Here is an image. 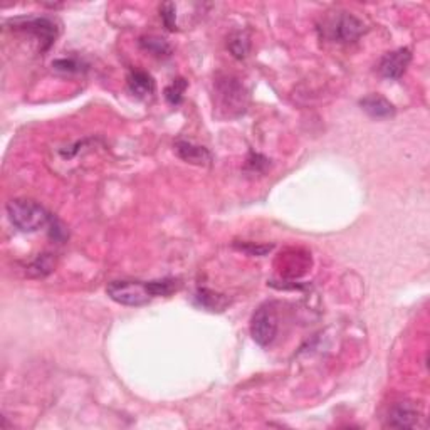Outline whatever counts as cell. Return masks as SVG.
Wrapping results in <instances>:
<instances>
[{
    "instance_id": "1",
    "label": "cell",
    "mask_w": 430,
    "mask_h": 430,
    "mask_svg": "<svg viewBox=\"0 0 430 430\" xmlns=\"http://www.w3.org/2000/svg\"><path fill=\"white\" fill-rule=\"evenodd\" d=\"M180 288V281L163 277L156 281H113L106 293L115 303L123 306H145L151 299L170 296Z\"/></svg>"
},
{
    "instance_id": "2",
    "label": "cell",
    "mask_w": 430,
    "mask_h": 430,
    "mask_svg": "<svg viewBox=\"0 0 430 430\" xmlns=\"http://www.w3.org/2000/svg\"><path fill=\"white\" fill-rule=\"evenodd\" d=\"M7 214L13 227L22 232H35L51 222V215L37 202L13 199L7 204Z\"/></svg>"
},
{
    "instance_id": "3",
    "label": "cell",
    "mask_w": 430,
    "mask_h": 430,
    "mask_svg": "<svg viewBox=\"0 0 430 430\" xmlns=\"http://www.w3.org/2000/svg\"><path fill=\"white\" fill-rule=\"evenodd\" d=\"M7 25H11V29L16 33L33 35L39 42L40 51H47L59 35V25H57L56 19L47 16L16 17V19L8 21Z\"/></svg>"
},
{
    "instance_id": "4",
    "label": "cell",
    "mask_w": 430,
    "mask_h": 430,
    "mask_svg": "<svg viewBox=\"0 0 430 430\" xmlns=\"http://www.w3.org/2000/svg\"><path fill=\"white\" fill-rule=\"evenodd\" d=\"M215 98H217L219 110L226 111V116H239L248 108V91L239 83V79L226 76L215 83Z\"/></svg>"
},
{
    "instance_id": "5",
    "label": "cell",
    "mask_w": 430,
    "mask_h": 430,
    "mask_svg": "<svg viewBox=\"0 0 430 430\" xmlns=\"http://www.w3.org/2000/svg\"><path fill=\"white\" fill-rule=\"evenodd\" d=\"M325 33L335 42H353L365 33V24L348 12H336L325 24Z\"/></svg>"
},
{
    "instance_id": "6",
    "label": "cell",
    "mask_w": 430,
    "mask_h": 430,
    "mask_svg": "<svg viewBox=\"0 0 430 430\" xmlns=\"http://www.w3.org/2000/svg\"><path fill=\"white\" fill-rule=\"evenodd\" d=\"M250 335L259 347H269L277 335V315L272 304H262L250 320Z\"/></svg>"
},
{
    "instance_id": "7",
    "label": "cell",
    "mask_w": 430,
    "mask_h": 430,
    "mask_svg": "<svg viewBox=\"0 0 430 430\" xmlns=\"http://www.w3.org/2000/svg\"><path fill=\"white\" fill-rule=\"evenodd\" d=\"M412 61V52L410 49L400 47L397 51L387 52L380 59L378 71L383 78L387 79H400L402 74L405 73L407 67H409Z\"/></svg>"
},
{
    "instance_id": "8",
    "label": "cell",
    "mask_w": 430,
    "mask_h": 430,
    "mask_svg": "<svg viewBox=\"0 0 430 430\" xmlns=\"http://www.w3.org/2000/svg\"><path fill=\"white\" fill-rule=\"evenodd\" d=\"M420 410L412 402H398L388 412V427L414 429L419 425Z\"/></svg>"
},
{
    "instance_id": "9",
    "label": "cell",
    "mask_w": 430,
    "mask_h": 430,
    "mask_svg": "<svg viewBox=\"0 0 430 430\" xmlns=\"http://www.w3.org/2000/svg\"><path fill=\"white\" fill-rule=\"evenodd\" d=\"M175 151L187 163L200 165V167H209L212 165V153L205 146L194 145L190 141H177L175 143Z\"/></svg>"
},
{
    "instance_id": "10",
    "label": "cell",
    "mask_w": 430,
    "mask_h": 430,
    "mask_svg": "<svg viewBox=\"0 0 430 430\" xmlns=\"http://www.w3.org/2000/svg\"><path fill=\"white\" fill-rule=\"evenodd\" d=\"M361 110L375 120H388L395 116V106L382 94H368L360 100Z\"/></svg>"
},
{
    "instance_id": "11",
    "label": "cell",
    "mask_w": 430,
    "mask_h": 430,
    "mask_svg": "<svg viewBox=\"0 0 430 430\" xmlns=\"http://www.w3.org/2000/svg\"><path fill=\"white\" fill-rule=\"evenodd\" d=\"M128 88L140 100H146L155 93V79L145 71L133 69L128 76Z\"/></svg>"
},
{
    "instance_id": "12",
    "label": "cell",
    "mask_w": 430,
    "mask_h": 430,
    "mask_svg": "<svg viewBox=\"0 0 430 430\" xmlns=\"http://www.w3.org/2000/svg\"><path fill=\"white\" fill-rule=\"evenodd\" d=\"M195 301L199 303V306L209 309V311H223V308L227 306V299L222 294L205 288L197 291Z\"/></svg>"
},
{
    "instance_id": "13",
    "label": "cell",
    "mask_w": 430,
    "mask_h": 430,
    "mask_svg": "<svg viewBox=\"0 0 430 430\" xmlns=\"http://www.w3.org/2000/svg\"><path fill=\"white\" fill-rule=\"evenodd\" d=\"M140 46L153 54L156 57H170L172 56V46L167 42V39L156 37V35H148V37L140 39Z\"/></svg>"
},
{
    "instance_id": "14",
    "label": "cell",
    "mask_w": 430,
    "mask_h": 430,
    "mask_svg": "<svg viewBox=\"0 0 430 430\" xmlns=\"http://www.w3.org/2000/svg\"><path fill=\"white\" fill-rule=\"evenodd\" d=\"M54 269V257L51 254H40L29 266V274L33 277H44L51 274Z\"/></svg>"
},
{
    "instance_id": "15",
    "label": "cell",
    "mask_w": 430,
    "mask_h": 430,
    "mask_svg": "<svg viewBox=\"0 0 430 430\" xmlns=\"http://www.w3.org/2000/svg\"><path fill=\"white\" fill-rule=\"evenodd\" d=\"M228 49H231V52L234 54V57H237V59H244L250 49L249 35L244 33L234 34L231 37V40H228Z\"/></svg>"
},
{
    "instance_id": "16",
    "label": "cell",
    "mask_w": 430,
    "mask_h": 430,
    "mask_svg": "<svg viewBox=\"0 0 430 430\" xmlns=\"http://www.w3.org/2000/svg\"><path fill=\"white\" fill-rule=\"evenodd\" d=\"M187 86H188L187 81L178 78V79H173L172 84H168V86L165 88V98H167V101L170 103V105L172 106L180 105Z\"/></svg>"
},
{
    "instance_id": "17",
    "label": "cell",
    "mask_w": 430,
    "mask_h": 430,
    "mask_svg": "<svg viewBox=\"0 0 430 430\" xmlns=\"http://www.w3.org/2000/svg\"><path fill=\"white\" fill-rule=\"evenodd\" d=\"M52 67L56 71H61V73H81V71H84V64L83 61L76 59V57H62V59H56L52 62Z\"/></svg>"
},
{
    "instance_id": "18",
    "label": "cell",
    "mask_w": 430,
    "mask_h": 430,
    "mask_svg": "<svg viewBox=\"0 0 430 430\" xmlns=\"http://www.w3.org/2000/svg\"><path fill=\"white\" fill-rule=\"evenodd\" d=\"M160 17L168 30H177V6L173 2H165L160 7Z\"/></svg>"
},
{
    "instance_id": "19",
    "label": "cell",
    "mask_w": 430,
    "mask_h": 430,
    "mask_svg": "<svg viewBox=\"0 0 430 430\" xmlns=\"http://www.w3.org/2000/svg\"><path fill=\"white\" fill-rule=\"evenodd\" d=\"M269 167V160L266 156L259 155V153H250L248 158V168H250L252 173H262L266 172V168Z\"/></svg>"
},
{
    "instance_id": "20",
    "label": "cell",
    "mask_w": 430,
    "mask_h": 430,
    "mask_svg": "<svg viewBox=\"0 0 430 430\" xmlns=\"http://www.w3.org/2000/svg\"><path fill=\"white\" fill-rule=\"evenodd\" d=\"M237 249L244 250L245 254L249 255H266L267 252H271L272 245H254V244H242V245H236Z\"/></svg>"
},
{
    "instance_id": "21",
    "label": "cell",
    "mask_w": 430,
    "mask_h": 430,
    "mask_svg": "<svg viewBox=\"0 0 430 430\" xmlns=\"http://www.w3.org/2000/svg\"><path fill=\"white\" fill-rule=\"evenodd\" d=\"M51 237L54 240H64L67 237V231L61 226L59 221L56 219H51Z\"/></svg>"
}]
</instances>
